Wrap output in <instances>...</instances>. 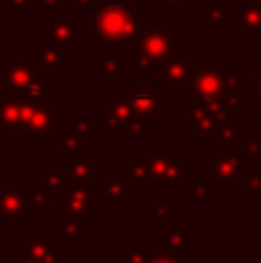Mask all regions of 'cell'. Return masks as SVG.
<instances>
[{"mask_svg":"<svg viewBox=\"0 0 261 263\" xmlns=\"http://www.w3.org/2000/svg\"><path fill=\"white\" fill-rule=\"evenodd\" d=\"M23 256L32 263H60V238L55 233H23Z\"/></svg>","mask_w":261,"mask_h":263,"instance_id":"cell-11","label":"cell"},{"mask_svg":"<svg viewBox=\"0 0 261 263\" xmlns=\"http://www.w3.org/2000/svg\"><path fill=\"white\" fill-rule=\"evenodd\" d=\"M63 53L69 55V46H63V44H32L30 58L37 67L46 69V72H60L63 63H69L67 58H63Z\"/></svg>","mask_w":261,"mask_h":263,"instance_id":"cell-16","label":"cell"},{"mask_svg":"<svg viewBox=\"0 0 261 263\" xmlns=\"http://www.w3.org/2000/svg\"><path fill=\"white\" fill-rule=\"evenodd\" d=\"M148 171H151L153 187L160 190L166 182H178L180 176L185 173V162L183 157H178L174 148H153L148 150Z\"/></svg>","mask_w":261,"mask_h":263,"instance_id":"cell-8","label":"cell"},{"mask_svg":"<svg viewBox=\"0 0 261 263\" xmlns=\"http://www.w3.org/2000/svg\"><path fill=\"white\" fill-rule=\"evenodd\" d=\"M28 192L3 187L0 190V217L7 219H28L30 215V203H28Z\"/></svg>","mask_w":261,"mask_h":263,"instance_id":"cell-15","label":"cell"},{"mask_svg":"<svg viewBox=\"0 0 261 263\" xmlns=\"http://www.w3.org/2000/svg\"><path fill=\"white\" fill-rule=\"evenodd\" d=\"M199 67V55L197 53H180L171 55L157 67V88L164 95H180L190 88L194 81V74Z\"/></svg>","mask_w":261,"mask_h":263,"instance_id":"cell-5","label":"cell"},{"mask_svg":"<svg viewBox=\"0 0 261 263\" xmlns=\"http://www.w3.org/2000/svg\"><path fill=\"white\" fill-rule=\"evenodd\" d=\"M127 102L134 109V114L141 118L143 125H155L166 114V97L157 86L139 81L127 86Z\"/></svg>","mask_w":261,"mask_h":263,"instance_id":"cell-6","label":"cell"},{"mask_svg":"<svg viewBox=\"0 0 261 263\" xmlns=\"http://www.w3.org/2000/svg\"><path fill=\"white\" fill-rule=\"evenodd\" d=\"M104 196H106V208L109 210H123L125 203L129 199H134V187L127 178L123 176V171L118 173V180H109L106 182V190H104Z\"/></svg>","mask_w":261,"mask_h":263,"instance_id":"cell-19","label":"cell"},{"mask_svg":"<svg viewBox=\"0 0 261 263\" xmlns=\"http://www.w3.org/2000/svg\"><path fill=\"white\" fill-rule=\"evenodd\" d=\"M3 83H0V97H23L26 102L46 104L49 102V79L40 72L30 55L14 53L12 60L0 65Z\"/></svg>","mask_w":261,"mask_h":263,"instance_id":"cell-2","label":"cell"},{"mask_svg":"<svg viewBox=\"0 0 261 263\" xmlns=\"http://www.w3.org/2000/svg\"><path fill=\"white\" fill-rule=\"evenodd\" d=\"M146 14L139 12L127 0H111L102 3L95 12L92 35L97 42H127L143 28Z\"/></svg>","mask_w":261,"mask_h":263,"instance_id":"cell-3","label":"cell"},{"mask_svg":"<svg viewBox=\"0 0 261 263\" xmlns=\"http://www.w3.org/2000/svg\"><path fill=\"white\" fill-rule=\"evenodd\" d=\"M58 143L63 148V157H79L81 155V136H77V132L72 129L60 132Z\"/></svg>","mask_w":261,"mask_h":263,"instance_id":"cell-21","label":"cell"},{"mask_svg":"<svg viewBox=\"0 0 261 263\" xmlns=\"http://www.w3.org/2000/svg\"><path fill=\"white\" fill-rule=\"evenodd\" d=\"M234 28L243 35L245 42L261 40V3L248 0L234 7Z\"/></svg>","mask_w":261,"mask_h":263,"instance_id":"cell-13","label":"cell"},{"mask_svg":"<svg viewBox=\"0 0 261 263\" xmlns=\"http://www.w3.org/2000/svg\"><path fill=\"white\" fill-rule=\"evenodd\" d=\"M92 201H90V187H72L65 196V217H74L79 222L92 217Z\"/></svg>","mask_w":261,"mask_h":263,"instance_id":"cell-17","label":"cell"},{"mask_svg":"<svg viewBox=\"0 0 261 263\" xmlns=\"http://www.w3.org/2000/svg\"><path fill=\"white\" fill-rule=\"evenodd\" d=\"M146 263H185L183 259H176V256H155V259H151L148 256Z\"/></svg>","mask_w":261,"mask_h":263,"instance_id":"cell-23","label":"cell"},{"mask_svg":"<svg viewBox=\"0 0 261 263\" xmlns=\"http://www.w3.org/2000/svg\"><path fill=\"white\" fill-rule=\"evenodd\" d=\"M100 176V171H95L88 159L79 157H65V178L72 182L74 187H90L92 180Z\"/></svg>","mask_w":261,"mask_h":263,"instance_id":"cell-18","label":"cell"},{"mask_svg":"<svg viewBox=\"0 0 261 263\" xmlns=\"http://www.w3.org/2000/svg\"><path fill=\"white\" fill-rule=\"evenodd\" d=\"M250 159L245 157L243 150L222 148L213 153V185L217 187H238L245 178V164Z\"/></svg>","mask_w":261,"mask_h":263,"instance_id":"cell-7","label":"cell"},{"mask_svg":"<svg viewBox=\"0 0 261 263\" xmlns=\"http://www.w3.org/2000/svg\"><path fill=\"white\" fill-rule=\"evenodd\" d=\"M12 263H32V261L26 259L23 254H12Z\"/></svg>","mask_w":261,"mask_h":263,"instance_id":"cell-25","label":"cell"},{"mask_svg":"<svg viewBox=\"0 0 261 263\" xmlns=\"http://www.w3.org/2000/svg\"><path fill=\"white\" fill-rule=\"evenodd\" d=\"M176 51V37L164 26H143L132 40L118 44V58L129 72L146 74L157 69Z\"/></svg>","mask_w":261,"mask_h":263,"instance_id":"cell-1","label":"cell"},{"mask_svg":"<svg viewBox=\"0 0 261 263\" xmlns=\"http://www.w3.org/2000/svg\"><path fill=\"white\" fill-rule=\"evenodd\" d=\"M35 102H26V100H7L0 104V134H26L30 132L32 118L37 111Z\"/></svg>","mask_w":261,"mask_h":263,"instance_id":"cell-9","label":"cell"},{"mask_svg":"<svg viewBox=\"0 0 261 263\" xmlns=\"http://www.w3.org/2000/svg\"><path fill=\"white\" fill-rule=\"evenodd\" d=\"M74 5H79L81 9H92V7H100L102 0H74Z\"/></svg>","mask_w":261,"mask_h":263,"instance_id":"cell-24","label":"cell"},{"mask_svg":"<svg viewBox=\"0 0 261 263\" xmlns=\"http://www.w3.org/2000/svg\"><path fill=\"white\" fill-rule=\"evenodd\" d=\"M146 125L141 123L127 100H106V134L125 136V134H143Z\"/></svg>","mask_w":261,"mask_h":263,"instance_id":"cell-10","label":"cell"},{"mask_svg":"<svg viewBox=\"0 0 261 263\" xmlns=\"http://www.w3.org/2000/svg\"><path fill=\"white\" fill-rule=\"evenodd\" d=\"M254 72H257V83H254V104H261V65H254Z\"/></svg>","mask_w":261,"mask_h":263,"instance_id":"cell-22","label":"cell"},{"mask_svg":"<svg viewBox=\"0 0 261 263\" xmlns=\"http://www.w3.org/2000/svg\"><path fill=\"white\" fill-rule=\"evenodd\" d=\"M44 40L53 42V44H63V42H81L83 40V26L74 21L72 14H55L53 21L44 23Z\"/></svg>","mask_w":261,"mask_h":263,"instance_id":"cell-14","label":"cell"},{"mask_svg":"<svg viewBox=\"0 0 261 263\" xmlns=\"http://www.w3.org/2000/svg\"><path fill=\"white\" fill-rule=\"evenodd\" d=\"M238 79L229 72V65H208L194 74L190 100L192 106L213 109L227 97H238Z\"/></svg>","mask_w":261,"mask_h":263,"instance_id":"cell-4","label":"cell"},{"mask_svg":"<svg viewBox=\"0 0 261 263\" xmlns=\"http://www.w3.org/2000/svg\"><path fill=\"white\" fill-rule=\"evenodd\" d=\"M123 176L132 182V187H153V180H151V171H148V164L139 162V159H129L127 162V171H123Z\"/></svg>","mask_w":261,"mask_h":263,"instance_id":"cell-20","label":"cell"},{"mask_svg":"<svg viewBox=\"0 0 261 263\" xmlns=\"http://www.w3.org/2000/svg\"><path fill=\"white\" fill-rule=\"evenodd\" d=\"M30 132H32V143L35 145L58 143V139H60V106H49V104L37 106Z\"/></svg>","mask_w":261,"mask_h":263,"instance_id":"cell-12","label":"cell"}]
</instances>
